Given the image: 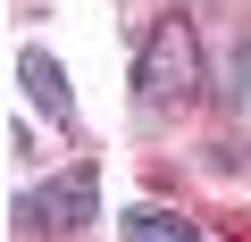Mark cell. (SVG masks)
<instances>
[{
  "mask_svg": "<svg viewBox=\"0 0 251 242\" xmlns=\"http://www.w3.org/2000/svg\"><path fill=\"white\" fill-rule=\"evenodd\" d=\"M134 84H143V100H176V92L193 84V34H184V17H168V25L143 42V67H134Z\"/></svg>",
  "mask_w": 251,
  "mask_h": 242,
  "instance_id": "6da1fadb",
  "label": "cell"
},
{
  "mask_svg": "<svg viewBox=\"0 0 251 242\" xmlns=\"http://www.w3.org/2000/svg\"><path fill=\"white\" fill-rule=\"evenodd\" d=\"M25 217H59V225H84V217H92V167H75L67 184L34 192V200H25Z\"/></svg>",
  "mask_w": 251,
  "mask_h": 242,
  "instance_id": "7a4b0ae2",
  "label": "cell"
},
{
  "mask_svg": "<svg viewBox=\"0 0 251 242\" xmlns=\"http://www.w3.org/2000/svg\"><path fill=\"white\" fill-rule=\"evenodd\" d=\"M126 242H201L176 209H126Z\"/></svg>",
  "mask_w": 251,
  "mask_h": 242,
  "instance_id": "3957f363",
  "label": "cell"
},
{
  "mask_svg": "<svg viewBox=\"0 0 251 242\" xmlns=\"http://www.w3.org/2000/svg\"><path fill=\"white\" fill-rule=\"evenodd\" d=\"M17 75H25V92H34V100H50V109L67 117V75H59V59H42V50H25V59H17Z\"/></svg>",
  "mask_w": 251,
  "mask_h": 242,
  "instance_id": "277c9868",
  "label": "cell"
}]
</instances>
